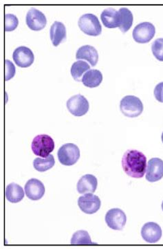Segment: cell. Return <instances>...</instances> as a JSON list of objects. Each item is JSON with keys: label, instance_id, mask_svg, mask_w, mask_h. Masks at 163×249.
<instances>
[{"label": "cell", "instance_id": "1", "mask_svg": "<svg viewBox=\"0 0 163 249\" xmlns=\"http://www.w3.org/2000/svg\"><path fill=\"white\" fill-rule=\"evenodd\" d=\"M124 172L133 178H140L144 177L147 170V158L143 152L138 150H128L122 159Z\"/></svg>", "mask_w": 163, "mask_h": 249}, {"label": "cell", "instance_id": "2", "mask_svg": "<svg viewBox=\"0 0 163 249\" xmlns=\"http://www.w3.org/2000/svg\"><path fill=\"white\" fill-rule=\"evenodd\" d=\"M31 149L35 155L46 158L55 149V142L50 136L41 134L34 138L31 143Z\"/></svg>", "mask_w": 163, "mask_h": 249}, {"label": "cell", "instance_id": "3", "mask_svg": "<svg viewBox=\"0 0 163 249\" xmlns=\"http://www.w3.org/2000/svg\"><path fill=\"white\" fill-rule=\"evenodd\" d=\"M120 109L125 116L130 118L137 117L143 113V103L141 99L136 96H125L120 101Z\"/></svg>", "mask_w": 163, "mask_h": 249}, {"label": "cell", "instance_id": "4", "mask_svg": "<svg viewBox=\"0 0 163 249\" xmlns=\"http://www.w3.org/2000/svg\"><path fill=\"white\" fill-rule=\"evenodd\" d=\"M79 29L86 35L98 36L102 31V25L95 15L87 14L83 15L78 22Z\"/></svg>", "mask_w": 163, "mask_h": 249}, {"label": "cell", "instance_id": "5", "mask_svg": "<svg viewBox=\"0 0 163 249\" xmlns=\"http://www.w3.org/2000/svg\"><path fill=\"white\" fill-rule=\"evenodd\" d=\"M58 160L62 165L71 166L74 165L80 158V150L74 143H66L59 149Z\"/></svg>", "mask_w": 163, "mask_h": 249}, {"label": "cell", "instance_id": "6", "mask_svg": "<svg viewBox=\"0 0 163 249\" xmlns=\"http://www.w3.org/2000/svg\"><path fill=\"white\" fill-rule=\"evenodd\" d=\"M156 34L154 24L150 22H142L133 29V40L138 43H148L152 40Z\"/></svg>", "mask_w": 163, "mask_h": 249}, {"label": "cell", "instance_id": "7", "mask_svg": "<svg viewBox=\"0 0 163 249\" xmlns=\"http://www.w3.org/2000/svg\"><path fill=\"white\" fill-rule=\"evenodd\" d=\"M67 108L73 115L82 116L89 111V104L86 98L82 95L77 94L68 99Z\"/></svg>", "mask_w": 163, "mask_h": 249}, {"label": "cell", "instance_id": "8", "mask_svg": "<svg viewBox=\"0 0 163 249\" xmlns=\"http://www.w3.org/2000/svg\"><path fill=\"white\" fill-rule=\"evenodd\" d=\"M78 205L84 213L94 214L100 209L102 202L99 196L89 193L80 196L78 199Z\"/></svg>", "mask_w": 163, "mask_h": 249}, {"label": "cell", "instance_id": "9", "mask_svg": "<svg viewBox=\"0 0 163 249\" xmlns=\"http://www.w3.org/2000/svg\"><path fill=\"white\" fill-rule=\"evenodd\" d=\"M105 219L108 227L115 231L123 230L127 222L126 214L119 209H112L107 211Z\"/></svg>", "mask_w": 163, "mask_h": 249}, {"label": "cell", "instance_id": "10", "mask_svg": "<svg viewBox=\"0 0 163 249\" xmlns=\"http://www.w3.org/2000/svg\"><path fill=\"white\" fill-rule=\"evenodd\" d=\"M13 58L15 63L18 67L27 68L31 66L33 63L35 56L30 49L24 46H21L14 51Z\"/></svg>", "mask_w": 163, "mask_h": 249}, {"label": "cell", "instance_id": "11", "mask_svg": "<svg viewBox=\"0 0 163 249\" xmlns=\"http://www.w3.org/2000/svg\"><path fill=\"white\" fill-rule=\"evenodd\" d=\"M26 22L31 30L38 31L44 29L47 19L45 15L40 10L31 9L27 13Z\"/></svg>", "mask_w": 163, "mask_h": 249}, {"label": "cell", "instance_id": "12", "mask_svg": "<svg viewBox=\"0 0 163 249\" xmlns=\"http://www.w3.org/2000/svg\"><path fill=\"white\" fill-rule=\"evenodd\" d=\"M26 196L32 201L40 200L44 196V185L37 178H31L25 185Z\"/></svg>", "mask_w": 163, "mask_h": 249}, {"label": "cell", "instance_id": "13", "mask_svg": "<svg viewBox=\"0 0 163 249\" xmlns=\"http://www.w3.org/2000/svg\"><path fill=\"white\" fill-rule=\"evenodd\" d=\"M162 234L161 227L156 223H146L142 227V237L148 243L154 244L159 242L162 237Z\"/></svg>", "mask_w": 163, "mask_h": 249}, {"label": "cell", "instance_id": "14", "mask_svg": "<svg viewBox=\"0 0 163 249\" xmlns=\"http://www.w3.org/2000/svg\"><path fill=\"white\" fill-rule=\"evenodd\" d=\"M146 179L149 182H156L163 178V160L159 158H152L147 166Z\"/></svg>", "mask_w": 163, "mask_h": 249}, {"label": "cell", "instance_id": "15", "mask_svg": "<svg viewBox=\"0 0 163 249\" xmlns=\"http://www.w3.org/2000/svg\"><path fill=\"white\" fill-rule=\"evenodd\" d=\"M98 186L97 178L94 175L88 174L84 175L78 181L76 189L80 194L95 193Z\"/></svg>", "mask_w": 163, "mask_h": 249}, {"label": "cell", "instance_id": "16", "mask_svg": "<svg viewBox=\"0 0 163 249\" xmlns=\"http://www.w3.org/2000/svg\"><path fill=\"white\" fill-rule=\"evenodd\" d=\"M76 59L86 60L92 67H94L99 60V54L97 49L92 46L85 45L78 49L76 53Z\"/></svg>", "mask_w": 163, "mask_h": 249}, {"label": "cell", "instance_id": "17", "mask_svg": "<svg viewBox=\"0 0 163 249\" xmlns=\"http://www.w3.org/2000/svg\"><path fill=\"white\" fill-rule=\"evenodd\" d=\"M50 36L53 45L58 47L66 39V29L64 24L58 21L54 22L50 28Z\"/></svg>", "mask_w": 163, "mask_h": 249}, {"label": "cell", "instance_id": "18", "mask_svg": "<svg viewBox=\"0 0 163 249\" xmlns=\"http://www.w3.org/2000/svg\"><path fill=\"white\" fill-rule=\"evenodd\" d=\"M103 24L108 29H115L119 27V11L112 9H106L101 15Z\"/></svg>", "mask_w": 163, "mask_h": 249}, {"label": "cell", "instance_id": "19", "mask_svg": "<svg viewBox=\"0 0 163 249\" xmlns=\"http://www.w3.org/2000/svg\"><path fill=\"white\" fill-rule=\"evenodd\" d=\"M25 193L22 187L17 183H11L6 188V198L9 202L13 204L19 202L24 199Z\"/></svg>", "mask_w": 163, "mask_h": 249}, {"label": "cell", "instance_id": "20", "mask_svg": "<svg viewBox=\"0 0 163 249\" xmlns=\"http://www.w3.org/2000/svg\"><path fill=\"white\" fill-rule=\"evenodd\" d=\"M102 72L97 70H89L82 77L83 84L88 88H94L99 86L102 83Z\"/></svg>", "mask_w": 163, "mask_h": 249}, {"label": "cell", "instance_id": "21", "mask_svg": "<svg viewBox=\"0 0 163 249\" xmlns=\"http://www.w3.org/2000/svg\"><path fill=\"white\" fill-rule=\"evenodd\" d=\"M119 29L123 33L130 30L133 24V13L126 8H121L119 11Z\"/></svg>", "mask_w": 163, "mask_h": 249}, {"label": "cell", "instance_id": "22", "mask_svg": "<svg viewBox=\"0 0 163 249\" xmlns=\"http://www.w3.org/2000/svg\"><path fill=\"white\" fill-rule=\"evenodd\" d=\"M90 70V66L84 60H79L73 64L71 67V75L76 81L80 82L82 80L84 73Z\"/></svg>", "mask_w": 163, "mask_h": 249}, {"label": "cell", "instance_id": "23", "mask_svg": "<svg viewBox=\"0 0 163 249\" xmlns=\"http://www.w3.org/2000/svg\"><path fill=\"white\" fill-rule=\"evenodd\" d=\"M55 158L52 155H50L46 158H37L34 160L33 166L37 171L43 173L47 170L51 169L55 165Z\"/></svg>", "mask_w": 163, "mask_h": 249}, {"label": "cell", "instance_id": "24", "mask_svg": "<svg viewBox=\"0 0 163 249\" xmlns=\"http://www.w3.org/2000/svg\"><path fill=\"white\" fill-rule=\"evenodd\" d=\"M71 245H92L90 236L86 231H78L73 234L71 239Z\"/></svg>", "mask_w": 163, "mask_h": 249}, {"label": "cell", "instance_id": "25", "mask_svg": "<svg viewBox=\"0 0 163 249\" xmlns=\"http://www.w3.org/2000/svg\"><path fill=\"white\" fill-rule=\"evenodd\" d=\"M151 51L155 58L163 62V38L156 39L151 45Z\"/></svg>", "mask_w": 163, "mask_h": 249}, {"label": "cell", "instance_id": "26", "mask_svg": "<svg viewBox=\"0 0 163 249\" xmlns=\"http://www.w3.org/2000/svg\"><path fill=\"white\" fill-rule=\"evenodd\" d=\"M19 24L17 18L14 14L5 15V30L6 31H14Z\"/></svg>", "mask_w": 163, "mask_h": 249}, {"label": "cell", "instance_id": "27", "mask_svg": "<svg viewBox=\"0 0 163 249\" xmlns=\"http://www.w3.org/2000/svg\"><path fill=\"white\" fill-rule=\"evenodd\" d=\"M5 68H6V70H5V80L8 81V80L14 78L15 74V68L12 62L9 60H5Z\"/></svg>", "mask_w": 163, "mask_h": 249}, {"label": "cell", "instance_id": "28", "mask_svg": "<svg viewBox=\"0 0 163 249\" xmlns=\"http://www.w3.org/2000/svg\"><path fill=\"white\" fill-rule=\"evenodd\" d=\"M154 96L159 102L162 103V96L163 93V82L156 85L154 89Z\"/></svg>", "mask_w": 163, "mask_h": 249}, {"label": "cell", "instance_id": "29", "mask_svg": "<svg viewBox=\"0 0 163 249\" xmlns=\"http://www.w3.org/2000/svg\"><path fill=\"white\" fill-rule=\"evenodd\" d=\"M161 138H162V142H163V134H162V137H161Z\"/></svg>", "mask_w": 163, "mask_h": 249}, {"label": "cell", "instance_id": "30", "mask_svg": "<svg viewBox=\"0 0 163 249\" xmlns=\"http://www.w3.org/2000/svg\"><path fill=\"white\" fill-rule=\"evenodd\" d=\"M162 209H163V203H162Z\"/></svg>", "mask_w": 163, "mask_h": 249}, {"label": "cell", "instance_id": "31", "mask_svg": "<svg viewBox=\"0 0 163 249\" xmlns=\"http://www.w3.org/2000/svg\"><path fill=\"white\" fill-rule=\"evenodd\" d=\"M162 103H163V96H162Z\"/></svg>", "mask_w": 163, "mask_h": 249}]
</instances>
